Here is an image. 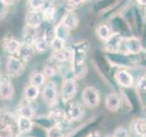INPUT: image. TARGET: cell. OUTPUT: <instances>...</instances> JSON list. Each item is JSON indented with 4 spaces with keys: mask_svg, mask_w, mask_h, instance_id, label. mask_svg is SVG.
<instances>
[{
    "mask_svg": "<svg viewBox=\"0 0 146 137\" xmlns=\"http://www.w3.org/2000/svg\"><path fill=\"white\" fill-rule=\"evenodd\" d=\"M82 102L87 107L90 109L97 107L100 104V97L99 90L94 88V87H86V88L82 90Z\"/></svg>",
    "mask_w": 146,
    "mask_h": 137,
    "instance_id": "5b68a950",
    "label": "cell"
},
{
    "mask_svg": "<svg viewBox=\"0 0 146 137\" xmlns=\"http://www.w3.org/2000/svg\"><path fill=\"white\" fill-rule=\"evenodd\" d=\"M43 12V17H44V21L46 22H51L54 20L55 17L57 14V9L55 8L53 6L47 7L42 10Z\"/></svg>",
    "mask_w": 146,
    "mask_h": 137,
    "instance_id": "484cf974",
    "label": "cell"
},
{
    "mask_svg": "<svg viewBox=\"0 0 146 137\" xmlns=\"http://www.w3.org/2000/svg\"><path fill=\"white\" fill-rule=\"evenodd\" d=\"M50 47L53 49L54 51H57V50H61L65 48V41L57 38H55L50 41Z\"/></svg>",
    "mask_w": 146,
    "mask_h": 137,
    "instance_id": "83f0119b",
    "label": "cell"
},
{
    "mask_svg": "<svg viewBox=\"0 0 146 137\" xmlns=\"http://www.w3.org/2000/svg\"><path fill=\"white\" fill-rule=\"evenodd\" d=\"M70 1L71 2L72 5H74V6H78V5H80L83 2L82 0H70Z\"/></svg>",
    "mask_w": 146,
    "mask_h": 137,
    "instance_id": "d590c367",
    "label": "cell"
},
{
    "mask_svg": "<svg viewBox=\"0 0 146 137\" xmlns=\"http://www.w3.org/2000/svg\"><path fill=\"white\" fill-rule=\"evenodd\" d=\"M106 137H113V136H106Z\"/></svg>",
    "mask_w": 146,
    "mask_h": 137,
    "instance_id": "60d3db41",
    "label": "cell"
},
{
    "mask_svg": "<svg viewBox=\"0 0 146 137\" xmlns=\"http://www.w3.org/2000/svg\"><path fill=\"white\" fill-rule=\"evenodd\" d=\"M17 116L24 118L33 119L35 117V110L30 104V102H27V100H24L18 104L17 107Z\"/></svg>",
    "mask_w": 146,
    "mask_h": 137,
    "instance_id": "30bf717a",
    "label": "cell"
},
{
    "mask_svg": "<svg viewBox=\"0 0 146 137\" xmlns=\"http://www.w3.org/2000/svg\"><path fill=\"white\" fill-rule=\"evenodd\" d=\"M144 13H145V16H146V6H145V9H144Z\"/></svg>",
    "mask_w": 146,
    "mask_h": 137,
    "instance_id": "74e56055",
    "label": "cell"
},
{
    "mask_svg": "<svg viewBox=\"0 0 146 137\" xmlns=\"http://www.w3.org/2000/svg\"><path fill=\"white\" fill-rule=\"evenodd\" d=\"M143 137H146V132H145V134H143Z\"/></svg>",
    "mask_w": 146,
    "mask_h": 137,
    "instance_id": "f35d334b",
    "label": "cell"
},
{
    "mask_svg": "<svg viewBox=\"0 0 146 137\" xmlns=\"http://www.w3.org/2000/svg\"><path fill=\"white\" fill-rule=\"evenodd\" d=\"M20 46H21V43L19 41L12 38V37H10V38H6L3 42V47L5 50L11 55L17 53V51L20 49Z\"/></svg>",
    "mask_w": 146,
    "mask_h": 137,
    "instance_id": "ac0fdd59",
    "label": "cell"
},
{
    "mask_svg": "<svg viewBox=\"0 0 146 137\" xmlns=\"http://www.w3.org/2000/svg\"><path fill=\"white\" fill-rule=\"evenodd\" d=\"M113 137H130V132L124 127H118L114 131Z\"/></svg>",
    "mask_w": 146,
    "mask_h": 137,
    "instance_id": "4dcf8cb0",
    "label": "cell"
},
{
    "mask_svg": "<svg viewBox=\"0 0 146 137\" xmlns=\"http://www.w3.org/2000/svg\"><path fill=\"white\" fill-rule=\"evenodd\" d=\"M123 41L122 37L119 33H114L105 40V48L109 52H117L121 48V42Z\"/></svg>",
    "mask_w": 146,
    "mask_h": 137,
    "instance_id": "9c48e42d",
    "label": "cell"
},
{
    "mask_svg": "<svg viewBox=\"0 0 146 137\" xmlns=\"http://www.w3.org/2000/svg\"><path fill=\"white\" fill-rule=\"evenodd\" d=\"M82 1H83V2H84V1H88V0H82Z\"/></svg>",
    "mask_w": 146,
    "mask_h": 137,
    "instance_id": "ab89813d",
    "label": "cell"
},
{
    "mask_svg": "<svg viewBox=\"0 0 146 137\" xmlns=\"http://www.w3.org/2000/svg\"><path fill=\"white\" fill-rule=\"evenodd\" d=\"M70 124V122H65L58 124H55L48 129L47 137H65L66 134V125Z\"/></svg>",
    "mask_w": 146,
    "mask_h": 137,
    "instance_id": "e0dca14e",
    "label": "cell"
},
{
    "mask_svg": "<svg viewBox=\"0 0 146 137\" xmlns=\"http://www.w3.org/2000/svg\"><path fill=\"white\" fill-rule=\"evenodd\" d=\"M27 26L32 27H38L44 22L42 10H31L27 14L26 17Z\"/></svg>",
    "mask_w": 146,
    "mask_h": 137,
    "instance_id": "ba28073f",
    "label": "cell"
},
{
    "mask_svg": "<svg viewBox=\"0 0 146 137\" xmlns=\"http://www.w3.org/2000/svg\"><path fill=\"white\" fill-rule=\"evenodd\" d=\"M5 70L7 76L10 78H17L21 76L25 71L24 61H22L19 58L10 56L7 59Z\"/></svg>",
    "mask_w": 146,
    "mask_h": 137,
    "instance_id": "3957f363",
    "label": "cell"
},
{
    "mask_svg": "<svg viewBox=\"0 0 146 137\" xmlns=\"http://www.w3.org/2000/svg\"><path fill=\"white\" fill-rule=\"evenodd\" d=\"M42 99L44 102L49 107H54L57 105L58 102V94L57 86L54 81L50 80L45 85L42 90Z\"/></svg>",
    "mask_w": 146,
    "mask_h": 137,
    "instance_id": "277c9868",
    "label": "cell"
},
{
    "mask_svg": "<svg viewBox=\"0 0 146 137\" xmlns=\"http://www.w3.org/2000/svg\"><path fill=\"white\" fill-rule=\"evenodd\" d=\"M97 34L99 36V38L102 40H107L109 39V37L111 36V32H110L109 27L106 25H100L98 27L97 29Z\"/></svg>",
    "mask_w": 146,
    "mask_h": 137,
    "instance_id": "4316f807",
    "label": "cell"
},
{
    "mask_svg": "<svg viewBox=\"0 0 146 137\" xmlns=\"http://www.w3.org/2000/svg\"><path fill=\"white\" fill-rule=\"evenodd\" d=\"M137 2H138L140 5H141V6H146V0H136Z\"/></svg>",
    "mask_w": 146,
    "mask_h": 137,
    "instance_id": "8d00e7d4",
    "label": "cell"
},
{
    "mask_svg": "<svg viewBox=\"0 0 146 137\" xmlns=\"http://www.w3.org/2000/svg\"><path fill=\"white\" fill-rule=\"evenodd\" d=\"M18 58H19L22 61H29L33 58L34 56V49L32 46L21 44L19 50L17 51Z\"/></svg>",
    "mask_w": 146,
    "mask_h": 137,
    "instance_id": "d6986e66",
    "label": "cell"
},
{
    "mask_svg": "<svg viewBox=\"0 0 146 137\" xmlns=\"http://www.w3.org/2000/svg\"><path fill=\"white\" fill-rule=\"evenodd\" d=\"M61 22L64 23L70 29H74L79 24V18H78V16L75 13L70 11L64 16V18Z\"/></svg>",
    "mask_w": 146,
    "mask_h": 137,
    "instance_id": "7402d4cb",
    "label": "cell"
},
{
    "mask_svg": "<svg viewBox=\"0 0 146 137\" xmlns=\"http://www.w3.org/2000/svg\"><path fill=\"white\" fill-rule=\"evenodd\" d=\"M46 81V76L43 72L39 71H33L29 76V82L31 85H34L36 87H41L44 85Z\"/></svg>",
    "mask_w": 146,
    "mask_h": 137,
    "instance_id": "603a6c76",
    "label": "cell"
},
{
    "mask_svg": "<svg viewBox=\"0 0 146 137\" xmlns=\"http://www.w3.org/2000/svg\"><path fill=\"white\" fill-rule=\"evenodd\" d=\"M115 79L118 84L123 88H131L133 85V77L130 72H128L125 70L118 71L116 73Z\"/></svg>",
    "mask_w": 146,
    "mask_h": 137,
    "instance_id": "7c38bea8",
    "label": "cell"
},
{
    "mask_svg": "<svg viewBox=\"0 0 146 137\" xmlns=\"http://www.w3.org/2000/svg\"><path fill=\"white\" fill-rule=\"evenodd\" d=\"M38 29L27 26L23 30L22 35V44L33 46L35 41L38 39Z\"/></svg>",
    "mask_w": 146,
    "mask_h": 137,
    "instance_id": "8fae6325",
    "label": "cell"
},
{
    "mask_svg": "<svg viewBox=\"0 0 146 137\" xmlns=\"http://www.w3.org/2000/svg\"><path fill=\"white\" fill-rule=\"evenodd\" d=\"M44 0H29V7L31 10H42Z\"/></svg>",
    "mask_w": 146,
    "mask_h": 137,
    "instance_id": "f546056e",
    "label": "cell"
},
{
    "mask_svg": "<svg viewBox=\"0 0 146 137\" xmlns=\"http://www.w3.org/2000/svg\"><path fill=\"white\" fill-rule=\"evenodd\" d=\"M3 1L6 3L7 6H11V5H15L17 4L19 0H3Z\"/></svg>",
    "mask_w": 146,
    "mask_h": 137,
    "instance_id": "836d02e7",
    "label": "cell"
},
{
    "mask_svg": "<svg viewBox=\"0 0 146 137\" xmlns=\"http://www.w3.org/2000/svg\"><path fill=\"white\" fill-rule=\"evenodd\" d=\"M52 59L58 63L63 62H71L73 58V50L64 48L61 50H57L52 53Z\"/></svg>",
    "mask_w": 146,
    "mask_h": 137,
    "instance_id": "5bb4252c",
    "label": "cell"
},
{
    "mask_svg": "<svg viewBox=\"0 0 146 137\" xmlns=\"http://www.w3.org/2000/svg\"><path fill=\"white\" fill-rule=\"evenodd\" d=\"M132 130L138 136L143 137L146 132V121L141 120V119L136 120L132 125Z\"/></svg>",
    "mask_w": 146,
    "mask_h": 137,
    "instance_id": "cb8c5ba5",
    "label": "cell"
},
{
    "mask_svg": "<svg viewBox=\"0 0 146 137\" xmlns=\"http://www.w3.org/2000/svg\"><path fill=\"white\" fill-rule=\"evenodd\" d=\"M86 137H100V135L98 132H91Z\"/></svg>",
    "mask_w": 146,
    "mask_h": 137,
    "instance_id": "e575fe53",
    "label": "cell"
},
{
    "mask_svg": "<svg viewBox=\"0 0 146 137\" xmlns=\"http://www.w3.org/2000/svg\"><path fill=\"white\" fill-rule=\"evenodd\" d=\"M39 93H40L39 87L29 84V86L26 87V89L24 90L25 100H27V102H33V100L38 99Z\"/></svg>",
    "mask_w": 146,
    "mask_h": 137,
    "instance_id": "ffe728a7",
    "label": "cell"
},
{
    "mask_svg": "<svg viewBox=\"0 0 146 137\" xmlns=\"http://www.w3.org/2000/svg\"><path fill=\"white\" fill-rule=\"evenodd\" d=\"M8 11V6L3 0H0V19H2L7 16Z\"/></svg>",
    "mask_w": 146,
    "mask_h": 137,
    "instance_id": "1f68e13d",
    "label": "cell"
},
{
    "mask_svg": "<svg viewBox=\"0 0 146 137\" xmlns=\"http://www.w3.org/2000/svg\"><path fill=\"white\" fill-rule=\"evenodd\" d=\"M124 45L127 51L131 54H138L143 50V44L136 37H131L124 39Z\"/></svg>",
    "mask_w": 146,
    "mask_h": 137,
    "instance_id": "4fadbf2b",
    "label": "cell"
},
{
    "mask_svg": "<svg viewBox=\"0 0 146 137\" xmlns=\"http://www.w3.org/2000/svg\"><path fill=\"white\" fill-rule=\"evenodd\" d=\"M70 29L64 23L60 22L55 29V37H57V38L60 39L66 42L70 38Z\"/></svg>",
    "mask_w": 146,
    "mask_h": 137,
    "instance_id": "44dd1931",
    "label": "cell"
},
{
    "mask_svg": "<svg viewBox=\"0 0 146 137\" xmlns=\"http://www.w3.org/2000/svg\"><path fill=\"white\" fill-rule=\"evenodd\" d=\"M17 124H18V129H19L21 134H29L34 128L33 119L17 116Z\"/></svg>",
    "mask_w": 146,
    "mask_h": 137,
    "instance_id": "2e32d148",
    "label": "cell"
},
{
    "mask_svg": "<svg viewBox=\"0 0 146 137\" xmlns=\"http://www.w3.org/2000/svg\"><path fill=\"white\" fill-rule=\"evenodd\" d=\"M121 99L116 93H110L105 98V106L107 110L111 112H115L119 111L121 107Z\"/></svg>",
    "mask_w": 146,
    "mask_h": 137,
    "instance_id": "9a60e30c",
    "label": "cell"
},
{
    "mask_svg": "<svg viewBox=\"0 0 146 137\" xmlns=\"http://www.w3.org/2000/svg\"><path fill=\"white\" fill-rule=\"evenodd\" d=\"M17 116L10 112H0V137H20Z\"/></svg>",
    "mask_w": 146,
    "mask_h": 137,
    "instance_id": "6da1fadb",
    "label": "cell"
},
{
    "mask_svg": "<svg viewBox=\"0 0 146 137\" xmlns=\"http://www.w3.org/2000/svg\"><path fill=\"white\" fill-rule=\"evenodd\" d=\"M78 91L77 81L73 78H67L64 80L61 90H60V99L63 103H68L73 100Z\"/></svg>",
    "mask_w": 146,
    "mask_h": 137,
    "instance_id": "7a4b0ae2",
    "label": "cell"
},
{
    "mask_svg": "<svg viewBox=\"0 0 146 137\" xmlns=\"http://www.w3.org/2000/svg\"><path fill=\"white\" fill-rule=\"evenodd\" d=\"M138 89L141 91H146V76L141 77V79L138 80Z\"/></svg>",
    "mask_w": 146,
    "mask_h": 137,
    "instance_id": "d6a6232c",
    "label": "cell"
},
{
    "mask_svg": "<svg viewBox=\"0 0 146 137\" xmlns=\"http://www.w3.org/2000/svg\"><path fill=\"white\" fill-rule=\"evenodd\" d=\"M15 94V89L11 82L10 77L2 75L0 77V100H10Z\"/></svg>",
    "mask_w": 146,
    "mask_h": 137,
    "instance_id": "8992f818",
    "label": "cell"
},
{
    "mask_svg": "<svg viewBox=\"0 0 146 137\" xmlns=\"http://www.w3.org/2000/svg\"><path fill=\"white\" fill-rule=\"evenodd\" d=\"M43 73L46 78H52L58 73V68L51 64H47L43 67Z\"/></svg>",
    "mask_w": 146,
    "mask_h": 137,
    "instance_id": "f1b7e54d",
    "label": "cell"
},
{
    "mask_svg": "<svg viewBox=\"0 0 146 137\" xmlns=\"http://www.w3.org/2000/svg\"><path fill=\"white\" fill-rule=\"evenodd\" d=\"M67 110H65L67 119L70 122L80 121L84 117L85 111L83 106L79 102H68Z\"/></svg>",
    "mask_w": 146,
    "mask_h": 137,
    "instance_id": "52a82bcc",
    "label": "cell"
},
{
    "mask_svg": "<svg viewBox=\"0 0 146 137\" xmlns=\"http://www.w3.org/2000/svg\"><path fill=\"white\" fill-rule=\"evenodd\" d=\"M33 46L35 49L38 50V52H45V51H47L48 48L50 47V43H49V41H48L43 37V38H38V39L35 41Z\"/></svg>",
    "mask_w": 146,
    "mask_h": 137,
    "instance_id": "d4e9b609",
    "label": "cell"
}]
</instances>
